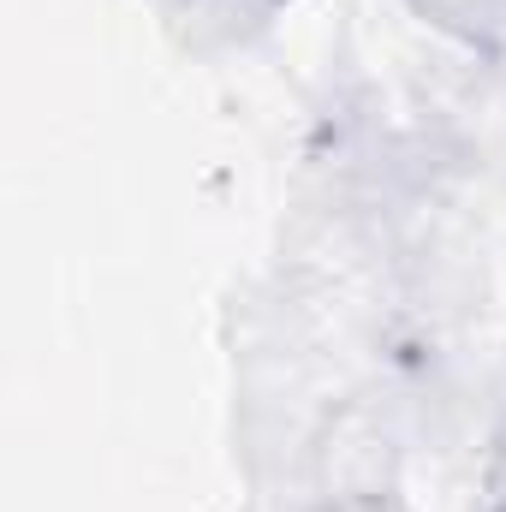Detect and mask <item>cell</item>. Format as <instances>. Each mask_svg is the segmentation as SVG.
I'll list each match as a JSON object with an SVG mask.
<instances>
[{"instance_id": "6da1fadb", "label": "cell", "mask_w": 506, "mask_h": 512, "mask_svg": "<svg viewBox=\"0 0 506 512\" xmlns=\"http://www.w3.org/2000/svg\"><path fill=\"white\" fill-rule=\"evenodd\" d=\"M483 512H506V429L489 453V477H483Z\"/></svg>"}]
</instances>
